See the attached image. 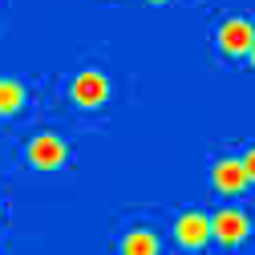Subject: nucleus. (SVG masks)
Wrapping results in <instances>:
<instances>
[{"label":"nucleus","mask_w":255,"mask_h":255,"mask_svg":"<svg viewBox=\"0 0 255 255\" xmlns=\"http://www.w3.org/2000/svg\"><path fill=\"white\" fill-rule=\"evenodd\" d=\"M110 98V81H106V73H98V69H81L77 77H73V102L77 106H102Z\"/></svg>","instance_id":"nucleus-2"},{"label":"nucleus","mask_w":255,"mask_h":255,"mask_svg":"<svg viewBox=\"0 0 255 255\" xmlns=\"http://www.w3.org/2000/svg\"><path fill=\"white\" fill-rule=\"evenodd\" d=\"M122 255H158V235L146 227H134L122 239Z\"/></svg>","instance_id":"nucleus-7"},{"label":"nucleus","mask_w":255,"mask_h":255,"mask_svg":"<svg viewBox=\"0 0 255 255\" xmlns=\"http://www.w3.org/2000/svg\"><path fill=\"white\" fill-rule=\"evenodd\" d=\"M215 186L219 190H227V195H235V190L247 186V170H243V158H219L215 170H211Z\"/></svg>","instance_id":"nucleus-6"},{"label":"nucleus","mask_w":255,"mask_h":255,"mask_svg":"<svg viewBox=\"0 0 255 255\" xmlns=\"http://www.w3.org/2000/svg\"><path fill=\"white\" fill-rule=\"evenodd\" d=\"M247 231H251V219L239 207H223L211 219V235L223 239V243H239V239H247Z\"/></svg>","instance_id":"nucleus-1"},{"label":"nucleus","mask_w":255,"mask_h":255,"mask_svg":"<svg viewBox=\"0 0 255 255\" xmlns=\"http://www.w3.org/2000/svg\"><path fill=\"white\" fill-rule=\"evenodd\" d=\"M24 106V85L16 77H0V114H16Z\"/></svg>","instance_id":"nucleus-8"},{"label":"nucleus","mask_w":255,"mask_h":255,"mask_svg":"<svg viewBox=\"0 0 255 255\" xmlns=\"http://www.w3.org/2000/svg\"><path fill=\"white\" fill-rule=\"evenodd\" d=\"M28 162L41 166V170H53L65 162V142H61L57 134H37L33 142H28Z\"/></svg>","instance_id":"nucleus-3"},{"label":"nucleus","mask_w":255,"mask_h":255,"mask_svg":"<svg viewBox=\"0 0 255 255\" xmlns=\"http://www.w3.org/2000/svg\"><path fill=\"white\" fill-rule=\"evenodd\" d=\"M247 57H251V61H255V45H251V49H247Z\"/></svg>","instance_id":"nucleus-10"},{"label":"nucleus","mask_w":255,"mask_h":255,"mask_svg":"<svg viewBox=\"0 0 255 255\" xmlns=\"http://www.w3.org/2000/svg\"><path fill=\"white\" fill-rule=\"evenodd\" d=\"M219 45L227 49V53H247L255 45V24L247 16H231V20H223L219 28Z\"/></svg>","instance_id":"nucleus-4"},{"label":"nucleus","mask_w":255,"mask_h":255,"mask_svg":"<svg viewBox=\"0 0 255 255\" xmlns=\"http://www.w3.org/2000/svg\"><path fill=\"white\" fill-rule=\"evenodd\" d=\"M243 170H247V182H255V146L243 154Z\"/></svg>","instance_id":"nucleus-9"},{"label":"nucleus","mask_w":255,"mask_h":255,"mask_svg":"<svg viewBox=\"0 0 255 255\" xmlns=\"http://www.w3.org/2000/svg\"><path fill=\"white\" fill-rule=\"evenodd\" d=\"M174 235H178L182 247H203V243L211 239V219H207L203 211H186V215H178V223H174Z\"/></svg>","instance_id":"nucleus-5"}]
</instances>
